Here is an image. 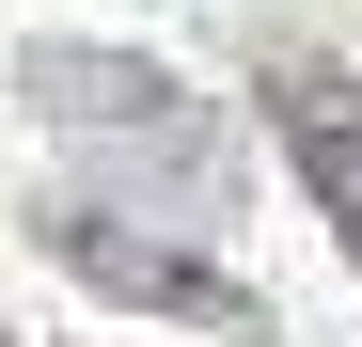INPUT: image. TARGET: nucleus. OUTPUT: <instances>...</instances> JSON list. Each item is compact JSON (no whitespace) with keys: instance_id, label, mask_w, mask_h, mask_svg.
<instances>
[{"instance_id":"obj_3","label":"nucleus","mask_w":362,"mask_h":347,"mask_svg":"<svg viewBox=\"0 0 362 347\" xmlns=\"http://www.w3.org/2000/svg\"><path fill=\"white\" fill-rule=\"evenodd\" d=\"M252 95H268V127H284V158H299V190H315V221L362 253V79L315 64V47H268Z\"/></svg>"},{"instance_id":"obj_2","label":"nucleus","mask_w":362,"mask_h":347,"mask_svg":"<svg viewBox=\"0 0 362 347\" xmlns=\"http://www.w3.org/2000/svg\"><path fill=\"white\" fill-rule=\"evenodd\" d=\"M47 253H64L95 300H127V316H189V331H221V347H268V300H252L236 268L173 253V237H127L110 205H47Z\"/></svg>"},{"instance_id":"obj_1","label":"nucleus","mask_w":362,"mask_h":347,"mask_svg":"<svg viewBox=\"0 0 362 347\" xmlns=\"http://www.w3.org/2000/svg\"><path fill=\"white\" fill-rule=\"evenodd\" d=\"M16 95H32L64 142L127 158V174H173V190H205V174H221V110L173 79V64H142V47H32Z\"/></svg>"}]
</instances>
